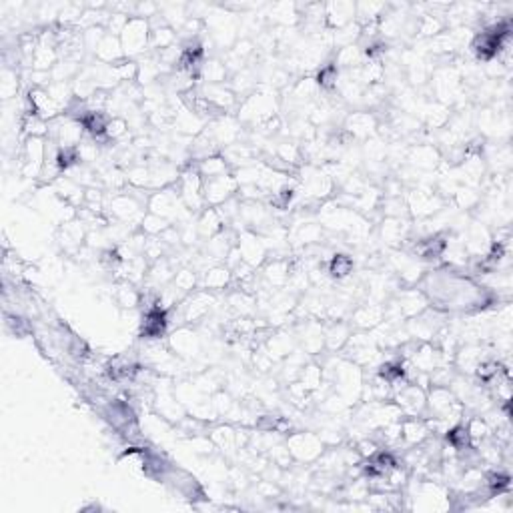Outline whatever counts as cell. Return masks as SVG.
<instances>
[{
	"label": "cell",
	"instance_id": "cell-2",
	"mask_svg": "<svg viewBox=\"0 0 513 513\" xmlns=\"http://www.w3.org/2000/svg\"><path fill=\"white\" fill-rule=\"evenodd\" d=\"M148 40H151L148 20L139 18V16H130L125 31L121 34V45L125 50V56H137L144 52L148 48Z\"/></svg>",
	"mask_w": 513,
	"mask_h": 513
},
{
	"label": "cell",
	"instance_id": "cell-36",
	"mask_svg": "<svg viewBox=\"0 0 513 513\" xmlns=\"http://www.w3.org/2000/svg\"><path fill=\"white\" fill-rule=\"evenodd\" d=\"M194 285H197V277H194V273H192L191 269H183V271L175 273V277H173V287H175L181 295L192 293Z\"/></svg>",
	"mask_w": 513,
	"mask_h": 513
},
{
	"label": "cell",
	"instance_id": "cell-17",
	"mask_svg": "<svg viewBox=\"0 0 513 513\" xmlns=\"http://www.w3.org/2000/svg\"><path fill=\"white\" fill-rule=\"evenodd\" d=\"M349 337H351V325L343 323L341 319L331 321V325L325 329V347L329 351L343 349V345L347 343Z\"/></svg>",
	"mask_w": 513,
	"mask_h": 513
},
{
	"label": "cell",
	"instance_id": "cell-39",
	"mask_svg": "<svg viewBox=\"0 0 513 513\" xmlns=\"http://www.w3.org/2000/svg\"><path fill=\"white\" fill-rule=\"evenodd\" d=\"M377 451H379V443H375L373 439H371V441H369V439H361V441L357 443V453L361 455V459L373 457Z\"/></svg>",
	"mask_w": 513,
	"mask_h": 513
},
{
	"label": "cell",
	"instance_id": "cell-16",
	"mask_svg": "<svg viewBox=\"0 0 513 513\" xmlns=\"http://www.w3.org/2000/svg\"><path fill=\"white\" fill-rule=\"evenodd\" d=\"M95 56L98 59V63L102 64H112L121 61V59H125V50H123V45H121V38L107 32L105 38L100 40V45L96 47Z\"/></svg>",
	"mask_w": 513,
	"mask_h": 513
},
{
	"label": "cell",
	"instance_id": "cell-11",
	"mask_svg": "<svg viewBox=\"0 0 513 513\" xmlns=\"http://www.w3.org/2000/svg\"><path fill=\"white\" fill-rule=\"evenodd\" d=\"M407 208L419 217V219H425V217H431L435 210H439L441 207V199L439 194H435L431 191H411L407 194V201H405Z\"/></svg>",
	"mask_w": 513,
	"mask_h": 513
},
{
	"label": "cell",
	"instance_id": "cell-14",
	"mask_svg": "<svg viewBox=\"0 0 513 513\" xmlns=\"http://www.w3.org/2000/svg\"><path fill=\"white\" fill-rule=\"evenodd\" d=\"M355 20V4L351 2H331L325 6V22L331 29H343Z\"/></svg>",
	"mask_w": 513,
	"mask_h": 513
},
{
	"label": "cell",
	"instance_id": "cell-30",
	"mask_svg": "<svg viewBox=\"0 0 513 513\" xmlns=\"http://www.w3.org/2000/svg\"><path fill=\"white\" fill-rule=\"evenodd\" d=\"M383 239L389 245H397L399 240L405 239V233H407V224L401 221V217H389L383 223Z\"/></svg>",
	"mask_w": 513,
	"mask_h": 513
},
{
	"label": "cell",
	"instance_id": "cell-18",
	"mask_svg": "<svg viewBox=\"0 0 513 513\" xmlns=\"http://www.w3.org/2000/svg\"><path fill=\"white\" fill-rule=\"evenodd\" d=\"M224 229V221L223 217H221V213H219V208L217 207H210L207 210H203V215H201V219H199V224H197V233L201 235V237H215V235H219L221 231Z\"/></svg>",
	"mask_w": 513,
	"mask_h": 513
},
{
	"label": "cell",
	"instance_id": "cell-22",
	"mask_svg": "<svg viewBox=\"0 0 513 513\" xmlns=\"http://www.w3.org/2000/svg\"><path fill=\"white\" fill-rule=\"evenodd\" d=\"M289 277H291V265L285 259H273L271 263L265 267V279L271 283L273 287L287 285Z\"/></svg>",
	"mask_w": 513,
	"mask_h": 513
},
{
	"label": "cell",
	"instance_id": "cell-5",
	"mask_svg": "<svg viewBox=\"0 0 513 513\" xmlns=\"http://www.w3.org/2000/svg\"><path fill=\"white\" fill-rule=\"evenodd\" d=\"M393 399L407 417H419L427 411V391L417 383H405L399 391H395Z\"/></svg>",
	"mask_w": 513,
	"mask_h": 513
},
{
	"label": "cell",
	"instance_id": "cell-31",
	"mask_svg": "<svg viewBox=\"0 0 513 513\" xmlns=\"http://www.w3.org/2000/svg\"><path fill=\"white\" fill-rule=\"evenodd\" d=\"M199 72H201L203 80L208 82V84H221L227 79V75H229L227 66L223 63H219V61H207V63H203Z\"/></svg>",
	"mask_w": 513,
	"mask_h": 513
},
{
	"label": "cell",
	"instance_id": "cell-34",
	"mask_svg": "<svg viewBox=\"0 0 513 513\" xmlns=\"http://www.w3.org/2000/svg\"><path fill=\"white\" fill-rule=\"evenodd\" d=\"M415 31L423 36H437L443 31V20H439L435 15H423L415 24Z\"/></svg>",
	"mask_w": 513,
	"mask_h": 513
},
{
	"label": "cell",
	"instance_id": "cell-3",
	"mask_svg": "<svg viewBox=\"0 0 513 513\" xmlns=\"http://www.w3.org/2000/svg\"><path fill=\"white\" fill-rule=\"evenodd\" d=\"M237 191H239V181H237V176L231 175V173L203 181L205 205H210V207H221L223 203L231 201Z\"/></svg>",
	"mask_w": 513,
	"mask_h": 513
},
{
	"label": "cell",
	"instance_id": "cell-29",
	"mask_svg": "<svg viewBox=\"0 0 513 513\" xmlns=\"http://www.w3.org/2000/svg\"><path fill=\"white\" fill-rule=\"evenodd\" d=\"M299 383L303 385L307 391L315 393L321 387V383H323V367L315 365V363L305 365L301 369V373H299Z\"/></svg>",
	"mask_w": 513,
	"mask_h": 513
},
{
	"label": "cell",
	"instance_id": "cell-26",
	"mask_svg": "<svg viewBox=\"0 0 513 513\" xmlns=\"http://www.w3.org/2000/svg\"><path fill=\"white\" fill-rule=\"evenodd\" d=\"M353 267H355L353 256L337 253V255L331 256V261H329V265H327V273H329L331 279H337V281H339V279H347V277L353 273Z\"/></svg>",
	"mask_w": 513,
	"mask_h": 513
},
{
	"label": "cell",
	"instance_id": "cell-19",
	"mask_svg": "<svg viewBox=\"0 0 513 513\" xmlns=\"http://www.w3.org/2000/svg\"><path fill=\"white\" fill-rule=\"evenodd\" d=\"M233 281V273L229 267H210L203 273L201 285L205 291H223L229 283Z\"/></svg>",
	"mask_w": 513,
	"mask_h": 513
},
{
	"label": "cell",
	"instance_id": "cell-12",
	"mask_svg": "<svg viewBox=\"0 0 513 513\" xmlns=\"http://www.w3.org/2000/svg\"><path fill=\"white\" fill-rule=\"evenodd\" d=\"M431 435L427 421L423 417H407L401 421V441L409 447L423 445L427 437Z\"/></svg>",
	"mask_w": 513,
	"mask_h": 513
},
{
	"label": "cell",
	"instance_id": "cell-10",
	"mask_svg": "<svg viewBox=\"0 0 513 513\" xmlns=\"http://www.w3.org/2000/svg\"><path fill=\"white\" fill-rule=\"evenodd\" d=\"M237 249H239L240 259L245 263H249L251 267L259 265L267 256V245H265V240L261 239V237H256V233H253V231H245L243 235H239Z\"/></svg>",
	"mask_w": 513,
	"mask_h": 513
},
{
	"label": "cell",
	"instance_id": "cell-32",
	"mask_svg": "<svg viewBox=\"0 0 513 513\" xmlns=\"http://www.w3.org/2000/svg\"><path fill=\"white\" fill-rule=\"evenodd\" d=\"M467 433H469V439L473 443L477 441H487L491 439V427H489V421H485V417H473L469 423H467Z\"/></svg>",
	"mask_w": 513,
	"mask_h": 513
},
{
	"label": "cell",
	"instance_id": "cell-13",
	"mask_svg": "<svg viewBox=\"0 0 513 513\" xmlns=\"http://www.w3.org/2000/svg\"><path fill=\"white\" fill-rule=\"evenodd\" d=\"M297 339L301 341L305 353L315 355L325 347V331L315 319H307L301 325V331L297 333Z\"/></svg>",
	"mask_w": 513,
	"mask_h": 513
},
{
	"label": "cell",
	"instance_id": "cell-15",
	"mask_svg": "<svg viewBox=\"0 0 513 513\" xmlns=\"http://www.w3.org/2000/svg\"><path fill=\"white\" fill-rule=\"evenodd\" d=\"M345 128H347V132L351 135L353 139H367L375 132L377 121H375V116L371 112H353L345 121Z\"/></svg>",
	"mask_w": 513,
	"mask_h": 513
},
{
	"label": "cell",
	"instance_id": "cell-9",
	"mask_svg": "<svg viewBox=\"0 0 513 513\" xmlns=\"http://www.w3.org/2000/svg\"><path fill=\"white\" fill-rule=\"evenodd\" d=\"M385 321V307L379 303L359 305L351 311V327H357L359 331H371L379 327Z\"/></svg>",
	"mask_w": 513,
	"mask_h": 513
},
{
	"label": "cell",
	"instance_id": "cell-6",
	"mask_svg": "<svg viewBox=\"0 0 513 513\" xmlns=\"http://www.w3.org/2000/svg\"><path fill=\"white\" fill-rule=\"evenodd\" d=\"M287 447L293 459L305 461V464L315 461V459H319L321 455H323V441H321V437L307 431L293 433L289 437Z\"/></svg>",
	"mask_w": 513,
	"mask_h": 513
},
{
	"label": "cell",
	"instance_id": "cell-35",
	"mask_svg": "<svg viewBox=\"0 0 513 513\" xmlns=\"http://www.w3.org/2000/svg\"><path fill=\"white\" fill-rule=\"evenodd\" d=\"M116 301H118L121 307H125V309H132L135 305H139V301H141V295L135 291L132 283L125 281L121 287L116 289Z\"/></svg>",
	"mask_w": 513,
	"mask_h": 513
},
{
	"label": "cell",
	"instance_id": "cell-1",
	"mask_svg": "<svg viewBox=\"0 0 513 513\" xmlns=\"http://www.w3.org/2000/svg\"><path fill=\"white\" fill-rule=\"evenodd\" d=\"M277 98L273 93H261L255 91L243 100L239 109V118L255 125H265L277 116Z\"/></svg>",
	"mask_w": 513,
	"mask_h": 513
},
{
	"label": "cell",
	"instance_id": "cell-38",
	"mask_svg": "<svg viewBox=\"0 0 513 513\" xmlns=\"http://www.w3.org/2000/svg\"><path fill=\"white\" fill-rule=\"evenodd\" d=\"M127 128H128V123L125 118H121V116H112L111 121H109V125H107V137L112 139V141H116V139H121V137H125L127 135Z\"/></svg>",
	"mask_w": 513,
	"mask_h": 513
},
{
	"label": "cell",
	"instance_id": "cell-28",
	"mask_svg": "<svg viewBox=\"0 0 513 513\" xmlns=\"http://www.w3.org/2000/svg\"><path fill=\"white\" fill-rule=\"evenodd\" d=\"M175 40H176V34L175 31L171 29V26H162V29H155V31H151V40H148V48H153V50H167V48L175 47Z\"/></svg>",
	"mask_w": 513,
	"mask_h": 513
},
{
	"label": "cell",
	"instance_id": "cell-4",
	"mask_svg": "<svg viewBox=\"0 0 513 513\" xmlns=\"http://www.w3.org/2000/svg\"><path fill=\"white\" fill-rule=\"evenodd\" d=\"M176 183H178V194H181V199H183V203H185V207L192 210V213H197V210H201V208L205 207V197H203V176L199 175V171H197V167L194 169H187L185 173H181L178 178H176Z\"/></svg>",
	"mask_w": 513,
	"mask_h": 513
},
{
	"label": "cell",
	"instance_id": "cell-23",
	"mask_svg": "<svg viewBox=\"0 0 513 513\" xmlns=\"http://www.w3.org/2000/svg\"><path fill=\"white\" fill-rule=\"evenodd\" d=\"M363 59H365V52L357 47V45H351V47L339 48L335 66L337 68H349V70H353V68H357V66L363 64Z\"/></svg>",
	"mask_w": 513,
	"mask_h": 513
},
{
	"label": "cell",
	"instance_id": "cell-20",
	"mask_svg": "<svg viewBox=\"0 0 513 513\" xmlns=\"http://www.w3.org/2000/svg\"><path fill=\"white\" fill-rule=\"evenodd\" d=\"M409 160L419 169H435L439 162V153L433 144H417L409 151Z\"/></svg>",
	"mask_w": 513,
	"mask_h": 513
},
{
	"label": "cell",
	"instance_id": "cell-24",
	"mask_svg": "<svg viewBox=\"0 0 513 513\" xmlns=\"http://www.w3.org/2000/svg\"><path fill=\"white\" fill-rule=\"evenodd\" d=\"M197 171H199V175L203 176V181L205 178H215V176L229 173V162L224 160V157H208V159L199 160Z\"/></svg>",
	"mask_w": 513,
	"mask_h": 513
},
{
	"label": "cell",
	"instance_id": "cell-27",
	"mask_svg": "<svg viewBox=\"0 0 513 513\" xmlns=\"http://www.w3.org/2000/svg\"><path fill=\"white\" fill-rule=\"evenodd\" d=\"M63 245L68 251H77L80 249L82 240H84V223L75 221V223H64L63 227Z\"/></svg>",
	"mask_w": 513,
	"mask_h": 513
},
{
	"label": "cell",
	"instance_id": "cell-7",
	"mask_svg": "<svg viewBox=\"0 0 513 513\" xmlns=\"http://www.w3.org/2000/svg\"><path fill=\"white\" fill-rule=\"evenodd\" d=\"M143 201H139L132 192H118L112 197L109 208H111L112 217L121 223H130L135 219L143 223Z\"/></svg>",
	"mask_w": 513,
	"mask_h": 513
},
{
	"label": "cell",
	"instance_id": "cell-21",
	"mask_svg": "<svg viewBox=\"0 0 513 513\" xmlns=\"http://www.w3.org/2000/svg\"><path fill=\"white\" fill-rule=\"evenodd\" d=\"M483 359H485L483 349L477 347V345H471V343L465 345L464 349L455 355V363H457L459 371H464V373H475V367L480 365Z\"/></svg>",
	"mask_w": 513,
	"mask_h": 513
},
{
	"label": "cell",
	"instance_id": "cell-25",
	"mask_svg": "<svg viewBox=\"0 0 513 513\" xmlns=\"http://www.w3.org/2000/svg\"><path fill=\"white\" fill-rule=\"evenodd\" d=\"M173 347L178 355H189L192 357L194 353H199V339L192 331L187 329H178L173 335Z\"/></svg>",
	"mask_w": 513,
	"mask_h": 513
},
{
	"label": "cell",
	"instance_id": "cell-33",
	"mask_svg": "<svg viewBox=\"0 0 513 513\" xmlns=\"http://www.w3.org/2000/svg\"><path fill=\"white\" fill-rule=\"evenodd\" d=\"M319 93V84H317V80L313 79H303L299 80L297 84H295V89H293V98L297 100V102H309L313 96H317Z\"/></svg>",
	"mask_w": 513,
	"mask_h": 513
},
{
	"label": "cell",
	"instance_id": "cell-37",
	"mask_svg": "<svg viewBox=\"0 0 513 513\" xmlns=\"http://www.w3.org/2000/svg\"><path fill=\"white\" fill-rule=\"evenodd\" d=\"M18 91V77H16L15 70L10 68H4L2 72V96L4 98H10V96L16 95Z\"/></svg>",
	"mask_w": 513,
	"mask_h": 513
},
{
	"label": "cell",
	"instance_id": "cell-8",
	"mask_svg": "<svg viewBox=\"0 0 513 513\" xmlns=\"http://www.w3.org/2000/svg\"><path fill=\"white\" fill-rule=\"evenodd\" d=\"M178 207H185V203H183L178 191H173V189H162V191L155 192L148 201V213L159 215L162 219H167L169 223H171V219L178 217V210H181Z\"/></svg>",
	"mask_w": 513,
	"mask_h": 513
}]
</instances>
